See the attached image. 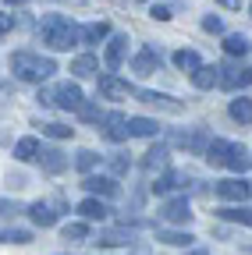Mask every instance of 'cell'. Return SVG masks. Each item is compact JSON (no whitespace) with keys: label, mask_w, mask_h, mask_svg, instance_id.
Returning a JSON list of instances; mask_svg holds the SVG:
<instances>
[{"label":"cell","mask_w":252,"mask_h":255,"mask_svg":"<svg viewBox=\"0 0 252 255\" xmlns=\"http://www.w3.org/2000/svg\"><path fill=\"white\" fill-rule=\"evenodd\" d=\"M82 188L89 191V195H103V199H114V195H117V181H114V177H96V174H85Z\"/></svg>","instance_id":"30bf717a"},{"label":"cell","mask_w":252,"mask_h":255,"mask_svg":"<svg viewBox=\"0 0 252 255\" xmlns=\"http://www.w3.org/2000/svg\"><path fill=\"white\" fill-rule=\"evenodd\" d=\"M78 213H82L85 220H107V216H110V206H107V202H100L96 195H89V199H82V202H78Z\"/></svg>","instance_id":"e0dca14e"},{"label":"cell","mask_w":252,"mask_h":255,"mask_svg":"<svg viewBox=\"0 0 252 255\" xmlns=\"http://www.w3.org/2000/svg\"><path fill=\"white\" fill-rule=\"evenodd\" d=\"M167 163H171V152H167V145H160L156 142L149 152H146V159H142V170H167Z\"/></svg>","instance_id":"9a60e30c"},{"label":"cell","mask_w":252,"mask_h":255,"mask_svg":"<svg viewBox=\"0 0 252 255\" xmlns=\"http://www.w3.org/2000/svg\"><path fill=\"white\" fill-rule=\"evenodd\" d=\"M39 39H43L50 50H71V46L78 43V28H75L68 18L50 14V18L39 25Z\"/></svg>","instance_id":"7a4b0ae2"},{"label":"cell","mask_w":252,"mask_h":255,"mask_svg":"<svg viewBox=\"0 0 252 255\" xmlns=\"http://www.w3.org/2000/svg\"><path fill=\"white\" fill-rule=\"evenodd\" d=\"M39 167H43V174H50V177H57V174H64L68 167H71V159H68V152L64 149H39Z\"/></svg>","instance_id":"3957f363"},{"label":"cell","mask_w":252,"mask_h":255,"mask_svg":"<svg viewBox=\"0 0 252 255\" xmlns=\"http://www.w3.org/2000/svg\"><path fill=\"white\" fill-rule=\"evenodd\" d=\"M174 142H178V145H185L188 152H196V156H203V152H206V145H210V138H206L203 128H196V131H188V135H185V131H178V135H174Z\"/></svg>","instance_id":"4fadbf2b"},{"label":"cell","mask_w":252,"mask_h":255,"mask_svg":"<svg viewBox=\"0 0 252 255\" xmlns=\"http://www.w3.org/2000/svg\"><path fill=\"white\" fill-rule=\"evenodd\" d=\"M4 4H28V0H4Z\"/></svg>","instance_id":"bcb514c9"},{"label":"cell","mask_w":252,"mask_h":255,"mask_svg":"<svg viewBox=\"0 0 252 255\" xmlns=\"http://www.w3.org/2000/svg\"><path fill=\"white\" fill-rule=\"evenodd\" d=\"M128 135L132 138H153V135H160V124L153 117H128Z\"/></svg>","instance_id":"5bb4252c"},{"label":"cell","mask_w":252,"mask_h":255,"mask_svg":"<svg viewBox=\"0 0 252 255\" xmlns=\"http://www.w3.org/2000/svg\"><path fill=\"white\" fill-rule=\"evenodd\" d=\"M156 241H164V245H174V248H188L196 238L188 234V231H156Z\"/></svg>","instance_id":"484cf974"},{"label":"cell","mask_w":252,"mask_h":255,"mask_svg":"<svg viewBox=\"0 0 252 255\" xmlns=\"http://www.w3.org/2000/svg\"><path fill=\"white\" fill-rule=\"evenodd\" d=\"M124 53H128V36H110L107 39V53H103V60H107L110 71H117L121 64H124Z\"/></svg>","instance_id":"9c48e42d"},{"label":"cell","mask_w":252,"mask_h":255,"mask_svg":"<svg viewBox=\"0 0 252 255\" xmlns=\"http://www.w3.org/2000/svg\"><path fill=\"white\" fill-rule=\"evenodd\" d=\"M192 85H196V89H213V85H217V68L199 64V68L192 71Z\"/></svg>","instance_id":"83f0119b"},{"label":"cell","mask_w":252,"mask_h":255,"mask_svg":"<svg viewBox=\"0 0 252 255\" xmlns=\"http://www.w3.org/2000/svg\"><path fill=\"white\" fill-rule=\"evenodd\" d=\"M100 124H103V135H107L110 142H124V138H132V135H128V117L117 114V110H114V114H103V121H100Z\"/></svg>","instance_id":"52a82bcc"},{"label":"cell","mask_w":252,"mask_h":255,"mask_svg":"<svg viewBox=\"0 0 252 255\" xmlns=\"http://www.w3.org/2000/svg\"><path fill=\"white\" fill-rule=\"evenodd\" d=\"M249 11H252V7H249Z\"/></svg>","instance_id":"c3c4849f"},{"label":"cell","mask_w":252,"mask_h":255,"mask_svg":"<svg viewBox=\"0 0 252 255\" xmlns=\"http://www.w3.org/2000/svg\"><path fill=\"white\" fill-rule=\"evenodd\" d=\"M188 255H210V252H203V248H196V252H188Z\"/></svg>","instance_id":"f6af8a7d"},{"label":"cell","mask_w":252,"mask_h":255,"mask_svg":"<svg viewBox=\"0 0 252 255\" xmlns=\"http://www.w3.org/2000/svg\"><path fill=\"white\" fill-rule=\"evenodd\" d=\"M217 4H224V7H231V11H235V7H242V0H217Z\"/></svg>","instance_id":"7bdbcfd3"},{"label":"cell","mask_w":252,"mask_h":255,"mask_svg":"<svg viewBox=\"0 0 252 255\" xmlns=\"http://www.w3.org/2000/svg\"><path fill=\"white\" fill-rule=\"evenodd\" d=\"M220 220H228V223H242V227H252V209H242V206H224V209H217Z\"/></svg>","instance_id":"603a6c76"},{"label":"cell","mask_w":252,"mask_h":255,"mask_svg":"<svg viewBox=\"0 0 252 255\" xmlns=\"http://www.w3.org/2000/svg\"><path fill=\"white\" fill-rule=\"evenodd\" d=\"M132 71H135L139 78L156 75V71H160V53H156V50H142V53L132 60Z\"/></svg>","instance_id":"7c38bea8"},{"label":"cell","mask_w":252,"mask_h":255,"mask_svg":"<svg viewBox=\"0 0 252 255\" xmlns=\"http://www.w3.org/2000/svg\"><path fill=\"white\" fill-rule=\"evenodd\" d=\"M149 14H153L156 21H171V7H164V4H156V7H153Z\"/></svg>","instance_id":"f35d334b"},{"label":"cell","mask_w":252,"mask_h":255,"mask_svg":"<svg viewBox=\"0 0 252 255\" xmlns=\"http://www.w3.org/2000/svg\"><path fill=\"white\" fill-rule=\"evenodd\" d=\"M203 28H206V32H224V21H220L217 14H206V18H203Z\"/></svg>","instance_id":"74e56055"},{"label":"cell","mask_w":252,"mask_h":255,"mask_svg":"<svg viewBox=\"0 0 252 255\" xmlns=\"http://www.w3.org/2000/svg\"><path fill=\"white\" fill-rule=\"evenodd\" d=\"M181 184H185V174H178V170H164L160 177H156L153 191H156V195H171V191H178Z\"/></svg>","instance_id":"ac0fdd59"},{"label":"cell","mask_w":252,"mask_h":255,"mask_svg":"<svg viewBox=\"0 0 252 255\" xmlns=\"http://www.w3.org/2000/svg\"><path fill=\"white\" fill-rule=\"evenodd\" d=\"M14 28V14H0V32H11Z\"/></svg>","instance_id":"60d3db41"},{"label":"cell","mask_w":252,"mask_h":255,"mask_svg":"<svg viewBox=\"0 0 252 255\" xmlns=\"http://www.w3.org/2000/svg\"><path fill=\"white\" fill-rule=\"evenodd\" d=\"M78 117H82L85 124H100V121H103L100 107H92V103H82V107H78Z\"/></svg>","instance_id":"836d02e7"},{"label":"cell","mask_w":252,"mask_h":255,"mask_svg":"<svg viewBox=\"0 0 252 255\" xmlns=\"http://www.w3.org/2000/svg\"><path fill=\"white\" fill-rule=\"evenodd\" d=\"M11 71H14V78H21V82H46V78L57 71V64H53L50 57H43V53L18 50V53H11Z\"/></svg>","instance_id":"6da1fadb"},{"label":"cell","mask_w":252,"mask_h":255,"mask_svg":"<svg viewBox=\"0 0 252 255\" xmlns=\"http://www.w3.org/2000/svg\"><path fill=\"white\" fill-rule=\"evenodd\" d=\"M224 167H231L235 174H245V170L252 167V152H249L245 145H235V142H231V152H228V163H224Z\"/></svg>","instance_id":"2e32d148"},{"label":"cell","mask_w":252,"mask_h":255,"mask_svg":"<svg viewBox=\"0 0 252 255\" xmlns=\"http://www.w3.org/2000/svg\"><path fill=\"white\" fill-rule=\"evenodd\" d=\"M160 220H167V223H188V220H192V206H188V199L185 195L167 199L160 206Z\"/></svg>","instance_id":"8992f818"},{"label":"cell","mask_w":252,"mask_h":255,"mask_svg":"<svg viewBox=\"0 0 252 255\" xmlns=\"http://www.w3.org/2000/svg\"><path fill=\"white\" fill-rule=\"evenodd\" d=\"M82 103H85V96H82V89H78L75 82H64V85L53 89V107H60V110H78Z\"/></svg>","instance_id":"277c9868"},{"label":"cell","mask_w":252,"mask_h":255,"mask_svg":"<svg viewBox=\"0 0 252 255\" xmlns=\"http://www.w3.org/2000/svg\"><path fill=\"white\" fill-rule=\"evenodd\" d=\"M231 117L238 121V124H252V100L249 96H238V100H231Z\"/></svg>","instance_id":"d4e9b609"},{"label":"cell","mask_w":252,"mask_h":255,"mask_svg":"<svg viewBox=\"0 0 252 255\" xmlns=\"http://www.w3.org/2000/svg\"><path fill=\"white\" fill-rule=\"evenodd\" d=\"M128 167H132V163H128V156H124V152L110 156V170H114V174H128Z\"/></svg>","instance_id":"8d00e7d4"},{"label":"cell","mask_w":252,"mask_h":255,"mask_svg":"<svg viewBox=\"0 0 252 255\" xmlns=\"http://www.w3.org/2000/svg\"><path fill=\"white\" fill-rule=\"evenodd\" d=\"M174 64H178L181 71H188V75H192V71L199 68V64H203V57H199L196 50H178V53H174Z\"/></svg>","instance_id":"f1b7e54d"},{"label":"cell","mask_w":252,"mask_h":255,"mask_svg":"<svg viewBox=\"0 0 252 255\" xmlns=\"http://www.w3.org/2000/svg\"><path fill=\"white\" fill-rule=\"evenodd\" d=\"M224 50H228V57H245L249 53V39L238 36V32H231V36L224 39Z\"/></svg>","instance_id":"4dcf8cb0"},{"label":"cell","mask_w":252,"mask_h":255,"mask_svg":"<svg viewBox=\"0 0 252 255\" xmlns=\"http://www.w3.org/2000/svg\"><path fill=\"white\" fill-rule=\"evenodd\" d=\"M28 216H32L36 227H53V223H57V213H53L50 202H32V206H28Z\"/></svg>","instance_id":"d6986e66"},{"label":"cell","mask_w":252,"mask_h":255,"mask_svg":"<svg viewBox=\"0 0 252 255\" xmlns=\"http://www.w3.org/2000/svg\"><path fill=\"white\" fill-rule=\"evenodd\" d=\"M96 163H100V152H92V149H78V152H75V167H78L82 174H89Z\"/></svg>","instance_id":"1f68e13d"},{"label":"cell","mask_w":252,"mask_h":255,"mask_svg":"<svg viewBox=\"0 0 252 255\" xmlns=\"http://www.w3.org/2000/svg\"><path fill=\"white\" fill-rule=\"evenodd\" d=\"M135 100L146 103V107H153V110H164V114H181V110H185L181 100H174V96H164V92H135Z\"/></svg>","instance_id":"5b68a950"},{"label":"cell","mask_w":252,"mask_h":255,"mask_svg":"<svg viewBox=\"0 0 252 255\" xmlns=\"http://www.w3.org/2000/svg\"><path fill=\"white\" fill-rule=\"evenodd\" d=\"M128 92H132V85L121 82L117 75H103L100 78V96L103 100H128Z\"/></svg>","instance_id":"8fae6325"},{"label":"cell","mask_w":252,"mask_h":255,"mask_svg":"<svg viewBox=\"0 0 252 255\" xmlns=\"http://www.w3.org/2000/svg\"><path fill=\"white\" fill-rule=\"evenodd\" d=\"M36 156H39V142L36 138H18L14 142V159L18 163H32Z\"/></svg>","instance_id":"cb8c5ba5"},{"label":"cell","mask_w":252,"mask_h":255,"mask_svg":"<svg viewBox=\"0 0 252 255\" xmlns=\"http://www.w3.org/2000/svg\"><path fill=\"white\" fill-rule=\"evenodd\" d=\"M242 85H252V68H249V71L242 75Z\"/></svg>","instance_id":"ee69618b"},{"label":"cell","mask_w":252,"mask_h":255,"mask_svg":"<svg viewBox=\"0 0 252 255\" xmlns=\"http://www.w3.org/2000/svg\"><path fill=\"white\" fill-rule=\"evenodd\" d=\"M14 213H21L11 199H0V216H14Z\"/></svg>","instance_id":"ab89813d"},{"label":"cell","mask_w":252,"mask_h":255,"mask_svg":"<svg viewBox=\"0 0 252 255\" xmlns=\"http://www.w3.org/2000/svg\"><path fill=\"white\" fill-rule=\"evenodd\" d=\"M242 82V71L235 68V64H224V68H217V85H224V89H235Z\"/></svg>","instance_id":"f546056e"},{"label":"cell","mask_w":252,"mask_h":255,"mask_svg":"<svg viewBox=\"0 0 252 255\" xmlns=\"http://www.w3.org/2000/svg\"><path fill=\"white\" fill-rule=\"evenodd\" d=\"M60 234H64V241H85L89 238V227H85V223H64V227H60Z\"/></svg>","instance_id":"d6a6232c"},{"label":"cell","mask_w":252,"mask_h":255,"mask_svg":"<svg viewBox=\"0 0 252 255\" xmlns=\"http://www.w3.org/2000/svg\"><path fill=\"white\" fill-rule=\"evenodd\" d=\"M249 195H252V184H249Z\"/></svg>","instance_id":"7dc6e473"},{"label":"cell","mask_w":252,"mask_h":255,"mask_svg":"<svg viewBox=\"0 0 252 255\" xmlns=\"http://www.w3.org/2000/svg\"><path fill=\"white\" fill-rule=\"evenodd\" d=\"M217 199H224V202H242L245 195H249V181H238V177H231V181H217Z\"/></svg>","instance_id":"ba28073f"},{"label":"cell","mask_w":252,"mask_h":255,"mask_svg":"<svg viewBox=\"0 0 252 255\" xmlns=\"http://www.w3.org/2000/svg\"><path fill=\"white\" fill-rule=\"evenodd\" d=\"M43 131H46L50 138H71L75 128H68V124H43Z\"/></svg>","instance_id":"d590c367"},{"label":"cell","mask_w":252,"mask_h":255,"mask_svg":"<svg viewBox=\"0 0 252 255\" xmlns=\"http://www.w3.org/2000/svg\"><path fill=\"white\" fill-rule=\"evenodd\" d=\"M228 152H231V142H224V138H213L210 145H206V163H213V167H224L228 163Z\"/></svg>","instance_id":"ffe728a7"},{"label":"cell","mask_w":252,"mask_h":255,"mask_svg":"<svg viewBox=\"0 0 252 255\" xmlns=\"http://www.w3.org/2000/svg\"><path fill=\"white\" fill-rule=\"evenodd\" d=\"M110 36V25L107 21H92V25H85V28H78V39L82 43H89V46H96L100 39H107Z\"/></svg>","instance_id":"44dd1931"},{"label":"cell","mask_w":252,"mask_h":255,"mask_svg":"<svg viewBox=\"0 0 252 255\" xmlns=\"http://www.w3.org/2000/svg\"><path fill=\"white\" fill-rule=\"evenodd\" d=\"M132 241H135L132 231H124V227H121V231H103L96 245H103V248H117V245H132Z\"/></svg>","instance_id":"4316f807"},{"label":"cell","mask_w":252,"mask_h":255,"mask_svg":"<svg viewBox=\"0 0 252 255\" xmlns=\"http://www.w3.org/2000/svg\"><path fill=\"white\" fill-rule=\"evenodd\" d=\"M0 241H4V245H28V241H32V234H28V231H4V234H0Z\"/></svg>","instance_id":"e575fe53"},{"label":"cell","mask_w":252,"mask_h":255,"mask_svg":"<svg viewBox=\"0 0 252 255\" xmlns=\"http://www.w3.org/2000/svg\"><path fill=\"white\" fill-rule=\"evenodd\" d=\"M96 71H100V64H96V57H92V53H82V57L71 60V75H75V78H92Z\"/></svg>","instance_id":"7402d4cb"},{"label":"cell","mask_w":252,"mask_h":255,"mask_svg":"<svg viewBox=\"0 0 252 255\" xmlns=\"http://www.w3.org/2000/svg\"><path fill=\"white\" fill-rule=\"evenodd\" d=\"M7 181H11V188H25V184H28V181H25V177H21V174H11V177H7Z\"/></svg>","instance_id":"b9f144b4"}]
</instances>
